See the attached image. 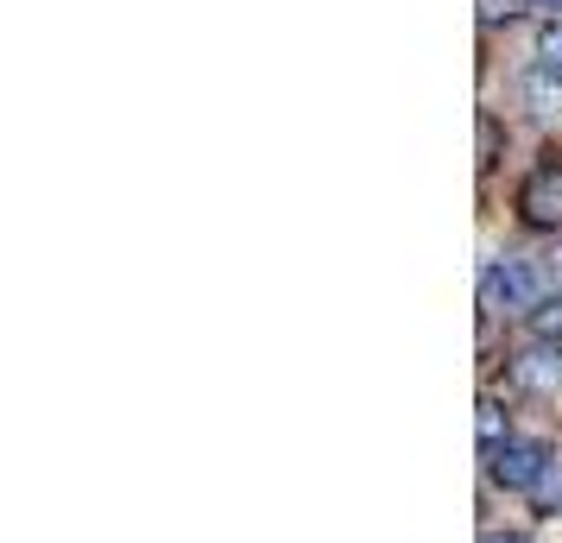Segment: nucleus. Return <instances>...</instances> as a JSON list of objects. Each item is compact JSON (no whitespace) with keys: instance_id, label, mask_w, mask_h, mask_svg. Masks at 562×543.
Segmentation results:
<instances>
[{"instance_id":"nucleus-1","label":"nucleus","mask_w":562,"mask_h":543,"mask_svg":"<svg viewBox=\"0 0 562 543\" xmlns=\"http://www.w3.org/2000/svg\"><path fill=\"white\" fill-rule=\"evenodd\" d=\"M481 310L486 316H531L537 310V272L525 259H493L481 272Z\"/></svg>"},{"instance_id":"nucleus-2","label":"nucleus","mask_w":562,"mask_h":543,"mask_svg":"<svg viewBox=\"0 0 562 543\" xmlns=\"http://www.w3.org/2000/svg\"><path fill=\"white\" fill-rule=\"evenodd\" d=\"M543 467H550V449L531 437H506L499 449H486V480L506 493H531Z\"/></svg>"},{"instance_id":"nucleus-3","label":"nucleus","mask_w":562,"mask_h":543,"mask_svg":"<svg viewBox=\"0 0 562 543\" xmlns=\"http://www.w3.org/2000/svg\"><path fill=\"white\" fill-rule=\"evenodd\" d=\"M518 215H525V228L537 234H557L562 228V165H537L531 178L518 183Z\"/></svg>"},{"instance_id":"nucleus-4","label":"nucleus","mask_w":562,"mask_h":543,"mask_svg":"<svg viewBox=\"0 0 562 543\" xmlns=\"http://www.w3.org/2000/svg\"><path fill=\"white\" fill-rule=\"evenodd\" d=\"M512 386L550 398V392L562 386V348H557V341H531V348L512 361Z\"/></svg>"},{"instance_id":"nucleus-5","label":"nucleus","mask_w":562,"mask_h":543,"mask_svg":"<svg viewBox=\"0 0 562 543\" xmlns=\"http://www.w3.org/2000/svg\"><path fill=\"white\" fill-rule=\"evenodd\" d=\"M525 102H531V114H537V121H557V114H562V77H557V70H543V64H537L531 77H525Z\"/></svg>"},{"instance_id":"nucleus-6","label":"nucleus","mask_w":562,"mask_h":543,"mask_svg":"<svg viewBox=\"0 0 562 543\" xmlns=\"http://www.w3.org/2000/svg\"><path fill=\"white\" fill-rule=\"evenodd\" d=\"M525 323H531V336H537V341H557V348H562V291L537 297V310L525 316Z\"/></svg>"},{"instance_id":"nucleus-7","label":"nucleus","mask_w":562,"mask_h":543,"mask_svg":"<svg viewBox=\"0 0 562 543\" xmlns=\"http://www.w3.org/2000/svg\"><path fill=\"white\" fill-rule=\"evenodd\" d=\"M474 430H481V449H499V442H506V411H499V398H493V392L474 405Z\"/></svg>"},{"instance_id":"nucleus-8","label":"nucleus","mask_w":562,"mask_h":543,"mask_svg":"<svg viewBox=\"0 0 562 543\" xmlns=\"http://www.w3.org/2000/svg\"><path fill=\"white\" fill-rule=\"evenodd\" d=\"M531 506H537V512H550V518L562 512V462H557V455H550V467L537 474V487H531Z\"/></svg>"},{"instance_id":"nucleus-9","label":"nucleus","mask_w":562,"mask_h":543,"mask_svg":"<svg viewBox=\"0 0 562 543\" xmlns=\"http://www.w3.org/2000/svg\"><path fill=\"white\" fill-rule=\"evenodd\" d=\"M474 133H481V171H493V165H499V146H506V127H499V114H493V108H481Z\"/></svg>"},{"instance_id":"nucleus-10","label":"nucleus","mask_w":562,"mask_h":543,"mask_svg":"<svg viewBox=\"0 0 562 543\" xmlns=\"http://www.w3.org/2000/svg\"><path fill=\"white\" fill-rule=\"evenodd\" d=\"M481 7V26H512V20H525L537 0H474Z\"/></svg>"},{"instance_id":"nucleus-11","label":"nucleus","mask_w":562,"mask_h":543,"mask_svg":"<svg viewBox=\"0 0 562 543\" xmlns=\"http://www.w3.org/2000/svg\"><path fill=\"white\" fill-rule=\"evenodd\" d=\"M537 57H543V70L562 77V20H550V26L537 32Z\"/></svg>"},{"instance_id":"nucleus-12","label":"nucleus","mask_w":562,"mask_h":543,"mask_svg":"<svg viewBox=\"0 0 562 543\" xmlns=\"http://www.w3.org/2000/svg\"><path fill=\"white\" fill-rule=\"evenodd\" d=\"M481 543H525V538H518V531H486Z\"/></svg>"}]
</instances>
